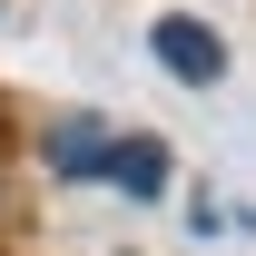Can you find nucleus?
<instances>
[{"instance_id": "f257e3e1", "label": "nucleus", "mask_w": 256, "mask_h": 256, "mask_svg": "<svg viewBox=\"0 0 256 256\" xmlns=\"http://www.w3.org/2000/svg\"><path fill=\"white\" fill-rule=\"evenodd\" d=\"M148 50H158V69H168V79H188V89L226 79V40L207 30V20H188V10H168L158 30H148Z\"/></svg>"}, {"instance_id": "f03ea898", "label": "nucleus", "mask_w": 256, "mask_h": 256, "mask_svg": "<svg viewBox=\"0 0 256 256\" xmlns=\"http://www.w3.org/2000/svg\"><path fill=\"white\" fill-rule=\"evenodd\" d=\"M98 178H118L128 197H158V188H168V148H158V138H108Z\"/></svg>"}, {"instance_id": "7ed1b4c3", "label": "nucleus", "mask_w": 256, "mask_h": 256, "mask_svg": "<svg viewBox=\"0 0 256 256\" xmlns=\"http://www.w3.org/2000/svg\"><path fill=\"white\" fill-rule=\"evenodd\" d=\"M50 158H60L69 178H98V158H108V128H98V118H60V128H50Z\"/></svg>"}]
</instances>
